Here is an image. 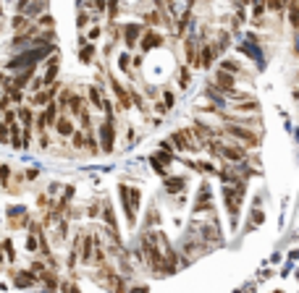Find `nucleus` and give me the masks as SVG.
<instances>
[{"label": "nucleus", "instance_id": "1", "mask_svg": "<svg viewBox=\"0 0 299 293\" xmlns=\"http://www.w3.org/2000/svg\"><path fill=\"white\" fill-rule=\"evenodd\" d=\"M116 144V128H113V115H105V123L100 126V147L102 152H113Z\"/></svg>", "mask_w": 299, "mask_h": 293}, {"label": "nucleus", "instance_id": "2", "mask_svg": "<svg viewBox=\"0 0 299 293\" xmlns=\"http://www.w3.org/2000/svg\"><path fill=\"white\" fill-rule=\"evenodd\" d=\"M226 134H231L234 139L244 142L247 147H257V142H260V139L252 134V131H247V128H241V126H234V123H226Z\"/></svg>", "mask_w": 299, "mask_h": 293}, {"label": "nucleus", "instance_id": "3", "mask_svg": "<svg viewBox=\"0 0 299 293\" xmlns=\"http://www.w3.org/2000/svg\"><path fill=\"white\" fill-rule=\"evenodd\" d=\"M171 142H174L176 149H181V152H194V149H200L197 144L192 142V131H176L174 136H171Z\"/></svg>", "mask_w": 299, "mask_h": 293}, {"label": "nucleus", "instance_id": "4", "mask_svg": "<svg viewBox=\"0 0 299 293\" xmlns=\"http://www.w3.org/2000/svg\"><path fill=\"white\" fill-rule=\"evenodd\" d=\"M208 209H213V196H210V186L202 183L200 196L194 199V212H208Z\"/></svg>", "mask_w": 299, "mask_h": 293}, {"label": "nucleus", "instance_id": "5", "mask_svg": "<svg viewBox=\"0 0 299 293\" xmlns=\"http://www.w3.org/2000/svg\"><path fill=\"white\" fill-rule=\"evenodd\" d=\"M221 157H226V160H231V162H241L247 157V152L241 149L239 144H221V152H218Z\"/></svg>", "mask_w": 299, "mask_h": 293}, {"label": "nucleus", "instance_id": "6", "mask_svg": "<svg viewBox=\"0 0 299 293\" xmlns=\"http://www.w3.org/2000/svg\"><path fill=\"white\" fill-rule=\"evenodd\" d=\"M215 81H218V84H221V89H234V74L231 71H223V68H218V71H215Z\"/></svg>", "mask_w": 299, "mask_h": 293}, {"label": "nucleus", "instance_id": "7", "mask_svg": "<svg viewBox=\"0 0 299 293\" xmlns=\"http://www.w3.org/2000/svg\"><path fill=\"white\" fill-rule=\"evenodd\" d=\"M110 87H113V92H116V97H118V108L126 110V108H129V95H126V89L118 84L116 79H110Z\"/></svg>", "mask_w": 299, "mask_h": 293}, {"label": "nucleus", "instance_id": "8", "mask_svg": "<svg viewBox=\"0 0 299 293\" xmlns=\"http://www.w3.org/2000/svg\"><path fill=\"white\" fill-rule=\"evenodd\" d=\"M163 42V37L160 34H155V32H147L144 37H142V50L147 53V50H153V48H158V45Z\"/></svg>", "mask_w": 299, "mask_h": 293}, {"label": "nucleus", "instance_id": "9", "mask_svg": "<svg viewBox=\"0 0 299 293\" xmlns=\"http://www.w3.org/2000/svg\"><path fill=\"white\" fill-rule=\"evenodd\" d=\"M53 95H55V87H50L48 92H40V89H37V95L32 97V105H37V108H42V105H48V102L53 100Z\"/></svg>", "mask_w": 299, "mask_h": 293}, {"label": "nucleus", "instance_id": "10", "mask_svg": "<svg viewBox=\"0 0 299 293\" xmlns=\"http://www.w3.org/2000/svg\"><path fill=\"white\" fill-rule=\"evenodd\" d=\"M55 131H58L61 136H71L74 134V123L68 118H55Z\"/></svg>", "mask_w": 299, "mask_h": 293}, {"label": "nucleus", "instance_id": "11", "mask_svg": "<svg viewBox=\"0 0 299 293\" xmlns=\"http://www.w3.org/2000/svg\"><path fill=\"white\" fill-rule=\"evenodd\" d=\"M55 74H58V58H50L48 61V74H45V87H50L53 81H55Z\"/></svg>", "mask_w": 299, "mask_h": 293}, {"label": "nucleus", "instance_id": "12", "mask_svg": "<svg viewBox=\"0 0 299 293\" xmlns=\"http://www.w3.org/2000/svg\"><path fill=\"white\" fill-rule=\"evenodd\" d=\"M184 186H187V181H184V178H166V191L168 194L184 191Z\"/></svg>", "mask_w": 299, "mask_h": 293}, {"label": "nucleus", "instance_id": "13", "mask_svg": "<svg viewBox=\"0 0 299 293\" xmlns=\"http://www.w3.org/2000/svg\"><path fill=\"white\" fill-rule=\"evenodd\" d=\"M92 249H95V238L87 236L82 243V262H92Z\"/></svg>", "mask_w": 299, "mask_h": 293}, {"label": "nucleus", "instance_id": "14", "mask_svg": "<svg viewBox=\"0 0 299 293\" xmlns=\"http://www.w3.org/2000/svg\"><path fill=\"white\" fill-rule=\"evenodd\" d=\"M289 21L294 29H299V0H289Z\"/></svg>", "mask_w": 299, "mask_h": 293}, {"label": "nucleus", "instance_id": "15", "mask_svg": "<svg viewBox=\"0 0 299 293\" xmlns=\"http://www.w3.org/2000/svg\"><path fill=\"white\" fill-rule=\"evenodd\" d=\"M123 34H126V45H129V48H134L136 37H139V27H136V24H129V27L123 29Z\"/></svg>", "mask_w": 299, "mask_h": 293}, {"label": "nucleus", "instance_id": "16", "mask_svg": "<svg viewBox=\"0 0 299 293\" xmlns=\"http://www.w3.org/2000/svg\"><path fill=\"white\" fill-rule=\"evenodd\" d=\"M200 66L202 68H210L213 66V48H202L200 50Z\"/></svg>", "mask_w": 299, "mask_h": 293}, {"label": "nucleus", "instance_id": "17", "mask_svg": "<svg viewBox=\"0 0 299 293\" xmlns=\"http://www.w3.org/2000/svg\"><path fill=\"white\" fill-rule=\"evenodd\" d=\"M14 283H16V285H21V288H27V285H34V277H32V275H27V272H21V275L16 272V275H14Z\"/></svg>", "mask_w": 299, "mask_h": 293}, {"label": "nucleus", "instance_id": "18", "mask_svg": "<svg viewBox=\"0 0 299 293\" xmlns=\"http://www.w3.org/2000/svg\"><path fill=\"white\" fill-rule=\"evenodd\" d=\"M89 100H92V108L102 110V102H105V100L100 97V89H97V87H92V89H89Z\"/></svg>", "mask_w": 299, "mask_h": 293}, {"label": "nucleus", "instance_id": "19", "mask_svg": "<svg viewBox=\"0 0 299 293\" xmlns=\"http://www.w3.org/2000/svg\"><path fill=\"white\" fill-rule=\"evenodd\" d=\"M268 8H270V11H275V14H283L286 0H268Z\"/></svg>", "mask_w": 299, "mask_h": 293}, {"label": "nucleus", "instance_id": "20", "mask_svg": "<svg viewBox=\"0 0 299 293\" xmlns=\"http://www.w3.org/2000/svg\"><path fill=\"white\" fill-rule=\"evenodd\" d=\"M221 68H223V71L236 74V71H239V63H236V61H221Z\"/></svg>", "mask_w": 299, "mask_h": 293}, {"label": "nucleus", "instance_id": "21", "mask_svg": "<svg viewBox=\"0 0 299 293\" xmlns=\"http://www.w3.org/2000/svg\"><path fill=\"white\" fill-rule=\"evenodd\" d=\"M27 27V16H16L14 19V29H24Z\"/></svg>", "mask_w": 299, "mask_h": 293}, {"label": "nucleus", "instance_id": "22", "mask_svg": "<svg viewBox=\"0 0 299 293\" xmlns=\"http://www.w3.org/2000/svg\"><path fill=\"white\" fill-rule=\"evenodd\" d=\"M92 53H95V50H92V45H87V48L82 50V61L87 63V61H92Z\"/></svg>", "mask_w": 299, "mask_h": 293}, {"label": "nucleus", "instance_id": "23", "mask_svg": "<svg viewBox=\"0 0 299 293\" xmlns=\"http://www.w3.org/2000/svg\"><path fill=\"white\" fill-rule=\"evenodd\" d=\"M147 24H155V27H158V24H160V16H158V14H147Z\"/></svg>", "mask_w": 299, "mask_h": 293}, {"label": "nucleus", "instance_id": "24", "mask_svg": "<svg viewBox=\"0 0 299 293\" xmlns=\"http://www.w3.org/2000/svg\"><path fill=\"white\" fill-rule=\"evenodd\" d=\"M118 66L123 68V71H129V55H121V61H118Z\"/></svg>", "mask_w": 299, "mask_h": 293}, {"label": "nucleus", "instance_id": "25", "mask_svg": "<svg viewBox=\"0 0 299 293\" xmlns=\"http://www.w3.org/2000/svg\"><path fill=\"white\" fill-rule=\"evenodd\" d=\"M71 136H74V144L76 147H84V136L82 134H71Z\"/></svg>", "mask_w": 299, "mask_h": 293}, {"label": "nucleus", "instance_id": "26", "mask_svg": "<svg viewBox=\"0 0 299 293\" xmlns=\"http://www.w3.org/2000/svg\"><path fill=\"white\" fill-rule=\"evenodd\" d=\"M171 105H174V95H171V92H166V108H171Z\"/></svg>", "mask_w": 299, "mask_h": 293}, {"label": "nucleus", "instance_id": "27", "mask_svg": "<svg viewBox=\"0 0 299 293\" xmlns=\"http://www.w3.org/2000/svg\"><path fill=\"white\" fill-rule=\"evenodd\" d=\"M27 246H29V251H37V241H34V238H29Z\"/></svg>", "mask_w": 299, "mask_h": 293}, {"label": "nucleus", "instance_id": "28", "mask_svg": "<svg viewBox=\"0 0 299 293\" xmlns=\"http://www.w3.org/2000/svg\"><path fill=\"white\" fill-rule=\"evenodd\" d=\"M6 251H8L11 259H14V246H11V241H6Z\"/></svg>", "mask_w": 299, "mask_h": 293}, {"label": "nucleus", "instance_id": "29", "mask_svg": "<svg viewBox=\"0 0 299 293\" xmlns=\"http://www.w3.org/2000/svg\"><path fill=\"white\" fill-rule=\"evenodd\" d=\"M40 24H42V27H50V24H53V19H50V16H42Z\"/></svg>", "mask_w": 299, "mask_h": 293}, {"label": "nucleus", "instance_id": "30", "mask_svg": "<svg viewBox=\"0 0 299 293\" xmlns=\"http://www.w3.org/2000/svg\"><path fill=\"white\" fill-rule=\"evenodd\" d=\"M95 8L97 11H105V0H95Z\"/></svg>", "mask_w": 299, "mask_h": 293}, {"label": "nucleus", "instance_id": "31", "mask_svg": "<svg viewBox=\"0 0 299 293\" xmlns=\"http://www.w3.org/2000/svg\"><path fill=\"white\" fill-rule=\"evenodd\" d=\"M294 42H296V45H294V53L299 55V29H296V40H294Z\"/></svg>", "mask_w": 299, "mask_h": 293}]
</instances>
